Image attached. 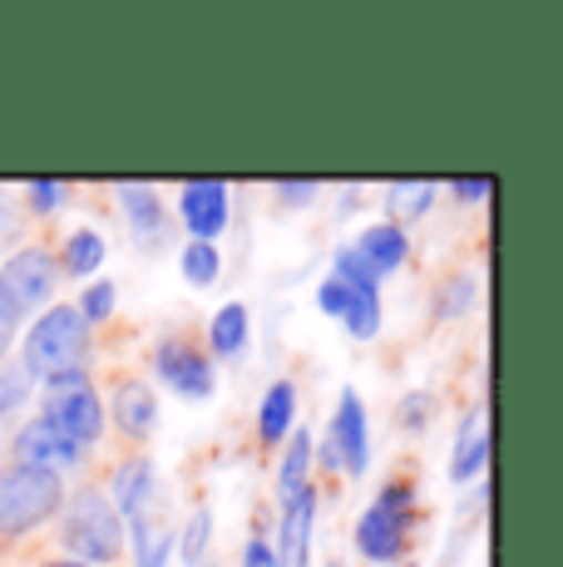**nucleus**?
<instances>
[{"label": "nucleus", "mask_w": 563, "mask_h": 567, "mask_svg": "<svg viewBox=\"0 0 563 567\" xmlns=\"http://www.w3.org/2000/svg\"><path fill=\"white\" fill-rule=\"evenodd\" d=\"M60 543L74 553V563H114L119 553H124V518L114 514L110 494H100V488H74V494H64L60 504Z\"/></svg>", "instance_id": "f257e3e1"}, {"label": "nucleus", "mask_w": 563, "mask_h": 567, "mask_svg": "<svg viewBox=\"0 0 563 567\" xmlns=\"http://www.w3.org/2000/svg\"><path fill=\"white\" fill-rule=\"evenodd\" d=\"M20 370L30 380H50L64 370H90V326L80 321L74 307H50L35 316L25 336V351H20Z\"/></svg>", "instance_id": "f03ea898"}, {"label": "nucleus", "mask_w": 563, "mask_h": 567, "mask_svg": "<svg viewBox=\"0 0 563 567\" xmlns=\"http://www.w3.org/2000/svg\"><path fill=\"white\" fill-rule=\"evenodd\" d=\"M64 478L45 468L0 464V538H25L40 523L60 518Z\"/></svg>", "instance_id": "7ed1b4c3"}, {"label": "nucleus", "mask_w": 563, "mask_h": 567, "mask_svg": "<svg viewBox=\"0 0 563 567\" xmlns=\"http://www.w3.org/2000/svg\"><path fill=\"white\" fill-rule=\"evenodd\" d=\"M410 514H416V488H410L406 478L386 484L381 494L366 504V514L356 518V548H361V558H371L381 567H396L406 558L410 523H416Z\"/></svg>", "instance_id": "20e7f679"}, {"label": "nucleus", "mask_w": 563, "mask_h": 567, "mask_svg": "<svg viewBox=\"0 0 563 567\" xmlns=\"http://www.w3.org/2000/svg\"><path fill=\"white\" fill-rule=\"evenodd\" d=\"M55 277H60V267L45 247H20V252H10L6 267H0V291H6L10 307L25 316V311H40L50 301Z\"/></svg>", "instance_id": "39448f33"}, {"label": "nucleus", "mask_w": 563, "mask_h": 567, "mask_svg": "<svg viewBox=\"0 0 563 567\" xmlns=\"http://www.w3.org/2000/svg\"><path fill=\"white\" fill-rule=\"evenodd\" d=\"M80 460H84V450L60 430L55 420H50V414H35V420L20 424V434H16V464L45 468V474H64V468H74Z\"/></svg>", "instance_id": "423d86ee"}, {"label": "nucleus", "mask_w": 563, "mask_h": 567, "mask_svg": "<svg viewBox=\"0 0 563 567\" xmlns=\"http://www.w3.org/2000/svg\"><path fill=\"white\" fill-rule=\"evenodd\" d=\"M317 307L327 316H337L346 321V331L356 336V341H371V336H381V291L376 287H346L341 277H327L317 287Z\"/></svg>", "instance_id": "0eeeda50"}, {"label": "nucleus", "mask_w": 563, "mask_h": 567, "mask_svg": "<svg viewBox=\"0 0 563 567\" xmlns=\"http://www.w3.org/2000/svg\"><path fill=\"white\" fill-rule=\"evenodd\" d=\"M327 440L341 460V474L361 478L366 464H371V424H366V405L356 390H341L337 414H331V424H327Z\"/></svg>", "instance_id": "6e6552de"}, {"label": "nucleus", "mask_w": 563, "mask_h": 567, "mask_svg": "<svg viewBox=\"0 0 563 567\" xmlns=\"http://www.w3.org/2000/svg\"><path fill=\"white\" fill-rule=\"evenodd\" d=\"M154 375L164 380L168 390H178L183 400H208L218 375H213V361L203 351H193L188 341H164L154 351Z\"/></svg>", "instance_id": "1a4fd4ad"}, {"label": "nucleus", "mask_w": 563, "mask_h": 567, "mask_svg": "<svg viewBox=\"0 0 563 567\" xmlns=\"http://www.w3.org/2000/svg\"><path fill=\"white\" fill-rule=\"evenodd\" d=\"M50 420L60 424L64 434H70L80 450H94V444L104 440V400L94 395V385H80V390H60V395H45V410Z\"/></svg>", "instance_id": "9d476101"}, {"label": "nucleus", "mask_w": 563, "mask_h": 567, "mask_svg": "<svg viewBox=\"0 0 563 567\" xmlns=\"http://www.w3.org/2000/svg\"><path fill=\"white\" fill-rule=\"evenodd\" d=\"M311 528H317V488H301L297 498L282 504L277 543H273L277 567H311Z\"/></svg>", "instance_id": "9b49d317"}, {"label": "nucleus", "mask_w": 563, "mask_h": 567, "mask_svg": "<svg viewBox=\"0 0 563 567\" xmlns=\"http://www.w3.org/2000/svg\"><path fill=\"white\" fill-rule=\"evenodd\" d=\"M178 217H183V227L193 233V243H218V233L227 227V183L223 178L183 183Z\"/></svg>", "instance_id": "f8f14e48"}, {"label": "nucleus", "mask_w": 563, "mask_h": 567, "mask_svg": "<svg viewBox=\"0 0 563 567\" xmlns=\"http://www.w3.org/2000/svg\"><path fill=\"white\" fill-rule=\"evenodd\" d=\"M490 464V405H470L454 430V454H450V478L470 484L474 474H484Z\"/></svg>", "instance_id": "ddd939ff"}, {"label": "nucleus", "mask_w": 563, "mask_h": 567, "mask_svg": "<svg viewBox=\"0 0 563 567\" xmlns=\"http://www.w3.org/2000/svg\"><path fill=\"white\" fill-rule=\"evenodd\" d=\"M114 514L119 518H139V514H149V504H154V488H158V478H154V460H144V454H134V460H124L114 468Z\"/></svg>", "instance_id": "4468645a"}, {"label": "nucleus", "mask_w": 563, "mask_h": 567, "mask_svg": "<svg viewBox=\"0 0 563 567\" xmlns=\"http://www.w3.org/2000/svg\"><path fill=\"white\" fill-rule=\"evenodd\" d=\"M351 247H356V257L376 271V277H391V271H400L406 267V257H410V237H406V227L400 223H371Z\"/></svg>", "instance_id": "2eb2a0df"}, {"label": "nucleus", "mask_w": 563, "mask_h": 567, "mask_svg": "<svg viewBox=\"0 0 563 567\" xmlns=\"http://www.w3.org/2000/svg\"><path fill=\"white\" fill-rule=\"evenodd\" d=\"M110 414H114V424L129 434V440H144V434L154 430V420H158V400H154V390H149L144 380H119L114 400H110ZM110 414H104V420H110Z\"/></svg>", "instance_id": "dca6fc26"}, {"label": "nucleus", "mask_w": 563, "mask_h": 567, "mask_svg": "<svg viewBox=\"0 0 563 567\" xmlns=\"http://www.w3.org/2000/svg\"><path fill=\"white\" fill-rule=\"evenodd\" d=\"M119 203H124V223H129L134 237L154 243V237L164 233L168 213H164V203H158V193L149 188V183H124V188H119Z\"/></svg>", "instance_id": "f3484780"}, {"label": "nucleus", "mask_w": 563, "mask_h": 567, "mask_svg": "<svg viewBox=\"0 0 563 567\" xmlns=\"http://www.w3.org/2000/svg\"><path fill=\"white\" fill-rule=\"evenodd\" d=\"M291 430H297V385L277 380L263 395V410H257V434H263V444H282Z\"/></svg>", "instance_id": "a211bd4d"}, {"label": "nucleus", "mask_w": 563, "mask_h": 567, "mask_svg": "<svg viewBox=\"0 0 563 567\" xmlns=\"http://www.w3.org/2000/svg\"><path fill=\"white\" fill-rule=\"evenodd\" d=\"M282 444H287V454H282V464H277V498L287 504L301 488H311L307 474H311V450H317V444H311V430H291Z\"/></svg>", "instance_id": "6ab92c4d"}, {"label": "nucleus", "mask_w": 563, "mask_h": 567, "mask_svg": "<svg viewBox=\"0 0 563 567\" xmlns=\"http://www.w3.org/2000/svg\"><path fill=\"white\" fill-rule=\"evenodd\" d=\"M129 543H134V567H168V553L178 548L168 528H154L149 514L129 518Z\"/></svg>", "instance_id": "aec40b11"}, {"label": "nucleus", "mask_w": 563, "mask_h": 567, "mask_svg": "<svg viewBox=\"0 0 563 567\" xmlns=\"http://www.w3.org/2000/svg\"><path fill=\"white\" fill-rule=\"evenodd\" d=\"M208 346H213V355H237L247 346V307L243 301H227V307L208 321Z\"/></svg>", "instance_id": "412c9836"}, {"label": "nucleus", "mask_w": 563, "mask_h": 567, "mask_svg": "<svg viewBox=\"0 0 563 567\" xmlns=\"http://www.w3.org/2000/svg\"><path fill=\"white\" fill-rule=\"evenodd\" d=\"M104 261V237L90 233V227H80V233L64 237V257L55 261V267H64L70 277H94Z\"/></svg>", "instance_id": "4be33fe9"}, {"label": "nucleus", "mask_w": 563, "mask_h": 567, "mask_svg": "<svg viewBox=\"0 0 563 567\" xmlns=\"http://www.w3.org/2000/svg\"><path fill=\"white\" fill-rule=\"evenodd\" d=\"M178 267H183V281H188V287H213L218 271H223V257H218V247L213 243H188Z\"/></svg>", "instance_id": "5701e85b"}, {"label": "nucleus", "mask_w": 563, "mask_h": 567, "mask_svg": "<svg viewBox=\"0 0 563 567\" xmlns=\"http://www.w3.org/2000/svg\"><path fill=\"white\" fill-rule=\"evenodd\" d=\"M436 183H391L386 188V198H391V213L406 217V223H416V217L430 213V203H436Z\"/></svg>", "instance_id": "b1692460"}, {"label": "nucleus", "mask_w": 563, "mask_h": 567, "mask_svg": "<svg viewBox=\"0 0 563 567\" xmlns=\"http://www.w3.org/2000/svg\"><path fill=\"white\" fill-rule=\"evenodd\" d=\"M114 301H119L114 281L94 277L90 287H84V297H80V307H74V311H80V321L94 331V326H104V321H110V316H114Z\"/></svg>", "instance_id": "393cba45"}, {"label": "nucleus", "mask_w": 563, "mask_h": 567, "mask_svg": "<svg viewBox=\"0 0 563 567\" xmlns=\"http://www.w3.org/2000/svg\"><path fill=\"white\" fill-rule=\"evenodd\" d=\"M208 543H213V514L208 508H198V514L188 518V528H183V563L188 567H203V558H208Z\"/></svg>", "instance_id": "a878e982"}, {"label": "nucleus", "mask_w": 563, "mask_h": 567, "mask_svg": "<svg viewBox=\"0 0 563 567\" xmlns=\"http://www.w3.org/2000/svg\"><path fill=\"white\" fill-rule=\"evenodd\" d=\"M474 301V277L470 271H460V277H450V287H440V297H436V316L440 321H454L464 307Z\"/></svg>", "instance_id": "bb28decb"}, {"label": "nucleus", "mask_w": 563, "mask_h": 567, "mask_svg": "<svg viewBox=\"0 0 563 567\" xmlns=\"http://www.w3.org/2000/svg\"><path fill=\"white\" fill-rule=\"evenodd\" d=\"M30 400V375L20 365H0V420H10Z\"/></svg>", "instance_id": "cd10ccee"}, {"label": "nucleus", "mask_w": 563, "mask_h": 567, "mask_svg": "<svg viewBox=\"0 0 563 567\" xmlns=\"http://www.w3.org/2000/svg\"><path fill=\"white\" fill-rule=\"evenodd\" d=\"M25 198H30V213L45 217V213H55V207L64 203V183L60 178H35L25 188Z\"/></svg>", "instance_id": "c85d7f7f"}, {"label": "nucleus", "mask_w": 563, "mask_h": 567, "mask_svg": "<svg viewBox=\"0 0 563 567\" xmlns=\"http://www.w3.org/2000/svg\"><path fill=\"white\" fill-rule=\"evenodd\" d=\"M494 193V178H454L450 183V198L454 203H484Z\"/></svg>", "instance_id": "c756f323"}, {"label": "nucleus", "mask_w": 563, "mask_h": 567, "mask_svg": "<svg viewBox=\"0 0 563 567\" xmlns=\"http://www.w3.org/2000/svg\"><path fill=\"white\" fill-rule=\"evenodd\" d=\"M396 420L406 424V430H426V420H430V395H406V405L396 410Z\"/></svg>", "instance_id": "7c9ffc66"}, {"label": "nucleus", "mask_w": 563, "mask_h": 567, "mask_svg": "<svg viewBox=\"0 0 563 567\" xmlns=\"http://www.w3.org/2000/svg\"><path fill=\"white\" fill-rule=\"evenodd\" d=\"M317 183H301V178H291V183H277V198L282 203H291V207H307V203H317Z\"/></svg>", "instance_id": "2f4dec72"}, {"label": "nucleus", "mask_w": 563, "mask_h": 567, "mask_svg": "<svg viewBox=\"0 0 563 567\" xmlns=\"http://www.w3.org/2000/svg\"><path fill=\"white\" fill-rule=\"evenodd\" d=\"M16 331H20V311L6 301V291H0V361H6V351H10V341H16Z\"/></svg>", "instance_id": "473e14b6"}, {"label": "nucleus", "mask_w": 563, "mask_h": 567, "mask_svg": "<svg viewBox=\"0 0 563 567\" xmlns=\"http://www.w3.org/2000/svg\"><path fill=\"white\" fill-rule=\"evenodd\" d=\"M243 567H277V558H273V543L267 538H253L243 548Z\"/></svg>", "instance_id": "72a5a7b5"}, {"label": "nucleus", "mask_w": 563, "mask_h": 567, "mask_svg": "<svg viewBox=\"0 0 563 567\" xmlns=\"http://www.w3.org/2000/svg\"><path fill=\"white\" fill-rule=\"evenodd\" d=\"M90 385V370H64V375H50L45 380V395H60V390H80Z\"/></svg>", "instance_id": "f704fd0d"}, {"label": "nucleus", "mask_w": 563, "mask_h": 567, "mask_svg": "<svg viewBox=\"0 0 563 567\" xmlns=\"http://www.w3.org/2000/svg\"><path fill=\"white\" fill-rule=\"evenodd\" d=\"M45 567H90V563H74V558H60V563H45Z\"/></svg>", "instance_id": "c9c22d12"}, {"label": "nucleus", "mask_w": 563, "mask_h": 567, "mask_svg": "<svg viewBox=\"0 0 563 567\" xmlns=\"http://www.w3.org/2000/svg\"><path fill=\"white\" fill-rule=\"evenodd\" d=\"M396 567H420V563H396Z\"/></svg>", "instance_id": "e433bc0d"}, {"label": "nucleus", "mask_w": 563, "mask_h": 567, "mask_svg": "<svg viewBox=\"0 0 563 567\" xmlns=\"http://www.w3.org/2000/svg\"><path fill=\"white\" fill-rule=\"evenodd\" d=\"M331 567H341V563H331Z\"/></svg>", "instance_id": "4c0bfd02"}, {"label": "nucleus", "mask_w": 563, "mask_h": 567, "mask_svg": "<svg viewBox=\"0 0 563 567\" xmlns=\"http://www.w3.org/2000/svg\"><path fill=\"white\" fill-rule=\"evenodd\" d=\"M208 567H213V563H208Z\"/></svg>", "instance_id": "58836bf2"}]
</instances>
